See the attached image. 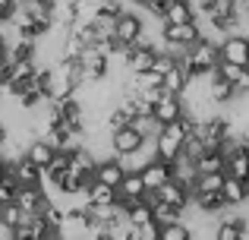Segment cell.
Wrapping results in <instances>:
<instances>
[{
  "instance_id": "5bb4252c",
  "label": "cell",
  "mask_w": 249,
  "mask_h": 240,
  "mask_svg": "<svg viewBox=\"0 0 249 240\" xmlns=\"http://www.w3.org/2000/svg\"><path fill=\"white\" fill-rule=\"evenodd\" d=\"M85 203H117V186L95 180V184L85 190Z\"/></svg>"
},
{
  "instance_id": "52a82bcc",
  "label": "cell",
  "mask_w": 249,
  "mask_h": 240,
  "mask_svg": "<svg viewBox=\"0 0 249 240\" xmlns=\"http://www.w3.org/2000/svg\"><path fill=\"white\" fill-rule=\"evenodd\" d=\"M180 114H183V98H180V95H174V92H164L152 105V117L158 120V123H170V120L180 117Z\"/></svg>"
},
{
  "instance_id": "ffe728a7",
  "label": "cell",
  "mask_w": 249,
  "mask_h": 240,
  "mask_svg": "<svg viewBox=\"0 0 249 240\" xmlns=\"http://www.w3.org/2000/svg\"><path fill=\"white\" fill-rule=\"evenodd\" d=\"M246 10H249V0H233V13L237 16H246Z\"/></svg>"
},
{
  "instance_id": "ba28073f",
  "label": "cell",
  "mask_w": 249,
  "mask_h": 240,
  "mask_svg": "<svg viewBox=\"0 0 249 240\" xmlns=\"http://www.w3.org/2000/svg\"><path fill=\"white\" fill-rule=\"evenodd\" d=\"M142 146V136L136 133L133 127H120V129H110V148H114V155H126V152H136V148Z\"/></svg>"
},
{
  "instance_id": "2e32d148",
  "label": "cell",
  "mask_w": 249,
  "mask_h": 240,
  "mask_svg": "<svg viewBox=\"0 0 249 240\" xmlns=\"http://www.w3.org/2000/svg\"><path fill=\"white\" fill-rule=\"evenodd\" d=\"M158 240H193V231H189V224L180 218V222L161 224V228H158Z\"/></svg>"
},
{
  "instance_id": "ac0fdd59",
  "label": "cell",
  "mask_w": 249,
  "mask_h": 240,
  "mask_svg": "<svg viewBox=\"0 0 249 240\" xmlns=\"http://www.w3.org/2000/svg\"><path fill=\"white\" fill-rule=\"evenodd\" d=\"M136 237H139V240H158V224H155V222L136 224Z\"/></svg>"
},
{
  "instance_id": "9c48e42d",
  "label": "cell",
  "mask_w": 249,
  "mask_h": 240,
  "mask_svg": "<svg viewBox=\"0 0 249 240\" xmlns=\"http://www.w3.org/2000/svg\"><path fill=\"white\" fill-rule=\"evenodd\" d=\"M221 196H224V205L243 209V203L249 199L246 180H240V177H224V184H221Z\"/></svg>"
},
{
  "instance_id": "3957f363",
  "label": "cell",
  "mask_w": 249,
  "mask_h": 240,
  "mask_svg": "<svg viewBox=\"0 0 249 240\" xmlns=\"http://www.w3.org/2000/svg\"><path fill=\"white\" fill-rule=\"evenodd\" d=\"M139 35H142V13L133 10V6H126V10L114 19V38H117V44H136Z\"/></svg>"
},
{
  "instance_id": "44dd1931",
  "label": "cell",
  "mask_w": 249,
  "mask_h": 240,
  "mask_svg": "<svg viewBox=\"0 0 249 240\" xmlns=\"http://www.w3.org/2000/svg\"><path fill=\"white\" fill-rule=\"evenodd\" d=\"M6 171H10V165H6V161H3V158H0V180H3V177H6Z\"/></svg>"
},
{
  "instance_id": "7c38bea8",
  "label": "cell",
  "mask_w": 249,
  "mask_h": 240,
  "mask_svg": "<svg viewBox=\"0 0 249 240\" xmlns=\"http://www.w3.org/2000/svg\"><path fill=\"white\" fill-rule=\"evenodd\" d=\"M142 190H145V184H142L139 171H126V174H123V180L117 184V199H120V196L139 199V196H142Z\"/></svg>"
},
{
  "instance_id": "30bf717a",
  "label": "cell",
  "mask_w": 249,
  "mask_h": 240,
  "mask_svg": "<svg viewBox=\"0 0 249 240\" xmlns=\"http://www.w3.org/2000/svg\"><path fill=\"white\" fill-rule=\"evenodd\" d=\"M186 79H189V73L180 67V63L174 60V67L164 70V76H161V89L164 92H174V95H180L183 89H186Z\"/></svg>"
},
{
  "instance_id": "8992f818",
  "label": "cell",
  "mask_w": 249,
  "mask_h": 240,
  "mask_svg": "<svg viewBox=\"0 0 249 240\" xmlns=\"http://www.w3.org/2000/svg\"><path fill=\"white\" fill-rule=\"evenodd\" d=\"M161 35H164V41H174V44H196L202 38V32H199V25H196V19L193 22H164V29H161Z\"/></svg>"
},
{
  "instance_id": "9a60e30c",
  "label": "cell",
  "mask_w": 249,
  "mask_h": 240,
  "mask_svg": "<svg viewBox=\"0 0 249 240\" xmlns=\"http://www.w3.org/2000/svg\"><path fill=\"white\" fill-rule=\"evenodd\" d=\"M193 10H189L186 0H170L164 6V22H193Z\"/></svg>"
},
{
  "instance_id": "5b68a950",
  "label": "cell",
  "mask_w": 249,
  "mask_h": 240,
  "mask_svg": "<svg viewBox=\"0 0 249 240\" xmlns=\"http://www.w3.org/2000/svg\"><path fill=\"white\" fill-rule=\"evenodd\" d=\"M158 199H161V203H167V205H174V209H180V215H183L186 205H193V193H189L180 180H174V177L164 180V184L158 186Z\"/></svg>"
},
{
  "instance_id": "277c9868",
  "label": "cell",
  "mask_w": 249,
  "mask_h": 240,
  "mask_svg": "<svg viewBox=\"0 0 249 240\" xmlns=\"http://www.w3.org/2000/svg\"><path fill=\"white\" fill-rule=\"evenodd\" d=\"M218 54L221 60H233V63H243L249 67V38L240 35V32H231L218 41Z\"/></svg>"
},
{
  "instance_id": "e0dca14e",
  "label": "cell",
  "mask_w": 249,
  "mask_h": 240,
  "mask_svg": "<svg viewBox=\"0 0 249 240\" xmlns=\"http://www.w3.org/2000/svg\"><path fill=\"white\" fill-rule=\"evenodd\" d=\"M152 222L158 224V228L161 224H170V222H180V209H174V205H167V203L158 199V203L152 205Z\"/></svg>"
},
{
  "instance_id": "d6986e66",
  "label": "cell",
  "mask_w": 249,
  "mask_h": 240,
  "mask_svg": "<svg viewBox=\"0 0 249 240\" xmlns=\"http://www.w3.org/2000/svg\"><path fill=\"white\" fill-rule=\"evenodd\" d=\"M19 10V0H0V22H10Z\"/></svg>"
},
{
  "instance_id": "4fadbf2b",
  "label": "cell",
  "mask_w": 249,
  "mask_h": 240,
  "mask_svg": "<svg viewBox=\"0 0 249 240\" xmlns=\"http://www.w3.org/2000/svg\"><path fill=\"white\" fill-rule=\"evenodd\" d=\"M208 171H224V155L218 148H205L196 158V174H208Z\"/></svg>"
},
{
  "instance_id": "8fae6325",
  "label": "cell",
  "mask_w": 249,
  "mask_h": 240,
  "mask_svg": "<svg viewBox=\"0 0 249 240\" xmlns=\"http://www.w3.org/2000/svg\"><path fill=\"white\" fill-rule=\"evenodd\" d=\"M224 174H227V177L246 180V174H249V155L243 152V148H237L233 155H227V158H224Z\"/></svg>"
},
{
  "instance_id": "7a4b0ae2",
  "label": "cell",
  "mask_w": 249,
  "mask_h": 240,
  "mask_svg": "<svg viewBox=\"0 0 249 240\" xmlns=\"http://www.w3.org/2000/svg\"><path fill=\"white\" fill-rule=\"evenodd\" d=\"M221 54H218V41L212 38H199L196 44H189V63H193V76H208L218 67Z\"/></svg>"
},
{
  "instance_id": "6da1fadb",
  "label": "cell",
  "mask_w": 249,
  "mask_h": 240,
  "mask_svg": "<svg viewBox=\"0 0 249 240\" xmlns=\"http://www.w3.org/2000/svg\"><path fill=\"white\" fill-rule=\"evenodd\" d=\"M183 139H186V129H183L180 117L170 120V123H161L158 136H155V158H161V161H174L177 155H180Z\"/></svg>"
}]
</instances>
